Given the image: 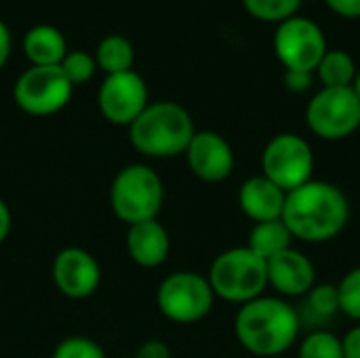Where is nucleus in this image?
Masks as SVG:
<instances>
[{"instance_id": "f257e3e1", "label": "nucleus", "mask_w": 360, "mask_h": 358, "mask_svg": "<svg viewBox=\"0 0 360 358\" xmlns=\"http://www.w3.org/2000/svg\"><path fill=\"white\" fill-rule=\"evenodd\" d=\"M283 222L295 241L321 245L338 238L350 222V200L346 192L323 179L287 192Z\"/></svg>"}, {"instance_id": "f03ea898", "label": "nucleus", "mask_w": 360, "mask_h": 358, "mask_svg": "<svg viewBox=\"0 0 360 358\" xmlns=\"http://www.w3.org/2000/svg\"><path fill=\"white\" fill-rule=\"evenodd\" d=\"M302 317L283 298L262 295L240 306L234 319L238 344L262 358L281 357L300 340Z\"/></svg>"}, {"instance_id": "7ed1b4c3", "label": "nucleus", "mask_w": 360, "mask_h": 358, "mask_svg": "<svg viewBox=\"0 0 360 358\" xmlns=\"http://www.w3.org/2000/svg\"><path fill=\"white\" fill-rule=\"evenodd\" d=\"M194 133V120L184 106L154 101L129 127V141L148 158H173L186 154Z\"/></svg>"}, {"instance_id": "20e7f679", "label": "nucleus", "mask_w": 360, "mask_h": 358, "mask_svg": "<svg viewBox=\"0 0 360 358\" xmlns=\"http://www.w3.org/2000/svg\"><path fill=\"white\" fill-rule=\"evenodd\" d=\"M207 279L215 298L243 306L266 293L268 264L249 247H234L213 260Z\"/></svg>"}, {"instance_id": "39448f33", "label": "nucleus", "mask_w": 360, "mask_h": 358, "mask_svg": "<svg viewBox=\"0 0 360 358\" xmlns=\"http://www.w3.org/2000/svg\"><path fill=\"white\" fill-rule=\"evenodd\" d=\"M165 205V184L148 165H127L110 186V207L114 215L133 226L156 219Z\"/></svg>"}, {"instance_id": "423d86ee", "label": "nucleus", "mask_w": 360, "mask_h": 358, "mask_svg": "<svg viewBox=\"0 0 360 358\" xmlns=\"http://www.w3.org/2000/svg\"><path fill=\"white\" fill-rule=\"evenodd\" d=\"M156 304L165 319L177 325H194L209 317L215 304V293L207 276L181 270L169 274L158 285Z\"/></svg>"}, {"instance_id": "0eeeda50", "label": "nucleus", "mask_w": 360, "mask_h": 358, "mask_svg": "<svg viewBox=\"0 0 360 358\" xmlns=\"http://www.w3.org/2000/svg\"><path fill=\"white\" fill-rule=\"evenodd\" d=\"M308 129L325 141H342L360 129V99L352 87H323L306 108Z\"/></svg>"}, {"instance_id": "6e6552de", "label": "nucleus", "mask_w": 360, "mask_h": 358, "mask_svg": "<svg viewBox=\"0 0 360 358\" xmlns=\"http://www.w3.org/2000/svg\"><path fill=\"white\" fill-rule=\"evenodd\" d=\"M314 165L316 160L310 141L297 133L274 135L262 154V175L285 192L314 179Z\"/></svg>"}, {"instance_id": "1a4fd4ad", "label": "nucleus", "mask_w": 360, "mask_h": 358, "mask_svg": "<svg viewBox=\"0 0 360 358\" xmlns=\"http://www.w3.org/2000/svg\"><path fill=\"white\" fill-rule=\"evenodd\" d=\"M74 84L59 65H30L15 82L13 97L30 116H51L72 99Z\"/></svg>"}, {"instance_id": "9d476101", "label": "nucleus", "mask_w": 360, "mask_h": 358, "mask_svg": "<svg viewBox=\"0 0 360 358\" xmlns=\"http://www.w3.org/2000/svg\"><path fill=\"white\" fill-rule=\"evenodd\" d=\"M327 51L325 32L308 17H289L274 32V53L285 70L314 74Z\"/></svg>"}, {"instance_id": "9b49d317", "label": "nucleus", "mask_w": 360, "mask_h": 358, "mask_svg": "<svg viewBox=\"0 0 360 358\" xmlns=\"http://www.w3.org/2000/svg\"><path fill=\"white\" fill-rule=\"evenodd\" d=\"M148 103V84L135 70L110 74L99 87L97 106L103 118L112 124L131 127Z\"/></svg>"}, {"instance_id": "f8f14e48", "label": "nucleus", "mask_w": 360, "mask_h": 358, "mask_svg": "<svg viewBox=\"0 0 360 358\" xmlns=\"http://www.w3.org/2000/svg\"><path fill=\"white\" fill-rule=\"evenodd\" d=\"M53 281L61 295L70 300H84L99 289L101 266L80 247H65L55 255Z\"/></svg>"}, {"instance_id": "ddd939ff", "label": "nucleus", "mask_w": 360, "mask_h": 358, "mask_svg": "<svg viewBox=\"0 0 360 358\" xmlns=\"http://www.w3.org/2000/svg\"><path fill=\"white\" fill-rule=\"evenodd\" d=\"M186 160L190 171L207 184L226 181L236 165L230 141L215 131H196L186 150Z\"/></svg>"}, {"instance_id": "4468645a", "label": "nucleus", "mask_w": 360, "mask_h": 358, "mask_svg": "<svg viewBox=\"0 0 360 358\" xmlns=\"http://www.w3.org/2000/svg\"><path fill=\"white\" fill-rule=\"evenodd\" d=\"M268 264V287L283 298H306L316 285V268L308 255L297 249H287Z\"/></svg>"}, {"instance_id": "2eb2a0df", "label": "nucleus", "mask_w": 360, "mask_h": 358, "mask_svg": "<svg viewBox=\"0 0 360 358\" xmlns=\"http://www.w3.org/2000/svg\"><path fill=\"white\" fill-rule=\"evenodd\" d=\"M287 192L264 175H253L238 190L240 211L255 224L283 219Z\"/></svg>"}, {"instance_id": "dca6fc26", "label": "nucleus", "mask_w": 360, "mask_h": 358, "mask_svg": "<svg viewBox=\"0 0 360 358\" xmlns=\"http://www.w3.org/2000/svg\"><path fill=\"white\" fill-rule=\"evenodd\" d=\"M129 257L141 268H158L171 251V236L158 219H148L129 226L127 232Z\"/></svg>"}, {"instance_id": "f3484780", "label": "nucleus", "mask_w": 360, "mask_h": 358, "mask_svg": "<svg viewBox=\"0 0 360 358\" xmlns=\"http://www.w3.org/2000/svg\"><path fill=\"white\" fill-rule=\"evenodd\" d=\"M23 51L32 65H59L68 55V40L55 25L40 23L23 36Z\"/></svg>"}, {"instance_id": "a211bd4d", "label": "nucleus", "mask_w": 360, "mask_h": 358, "mask_svg": "<svg viewBox=\"0 0 360 358\" xmlns=\"http://www.w3.org/2000/svg\"><path fill=\"white\" fill-rule=\"evenodd\" d=\"M247 247L255 255H259L264 262H268L274 255H278V253L293 247V234H291V230L287 228V224L283 219L262 222V224L253 226Z\"/></svg>"}, {"instance_id": "6ab92c4d", "label": "nucleus", "mask_w": 360, "mask_h": 358, "mask_svg": "<svg viewBox=\"0 0 360 358\" xmlns=\"http://www.w3.org/2000/svg\"><path fill=\"white\" fill-rule=\"evenodd\" d=\"M95 61H97V68L105 72V76L129 72L133 70V63H135V49L129 38L120 34H112V36H105L97 44Z\"/></svg>"}, {"instance_id": "aec40b11", "label": "nucleus", "mask_w": 360, "mask_h": 358, "mask_svg": "<svg viewBox=\"0 0 360 358\" xmlns=\"http://www.w3.org/2000/svg\"><path fill=\"white\" fill-rule=\"evenodd\" d=\"M316 74H319V80L323 82V87L340 89V87H352L359 70H356V63L350 53L340 51V49H333V51L329 49L325 53V57L321 59Z\"/></svg>"}, {"instance_id": "412c9836", "label": "nucleus", "mask_w": 360, "mask_h": 358, "mask_svg": "<svg viewBox=\"0 0 360 358\" xmlns=\"http://www.w3.org/2000/svg\"><path fill=\"white\" fill-rule=\"evenodd\" d=\"M297 358H346L342 338L327 329H316L300 342Z\"/></svg>"}, {"instance_id": "4be33fe9", "label": "nucleus", "mask_w": 360, "mask_h": 358, "mask_svg": "<svg viewBox=\"0 0 360 358\" xmlns=\"http://www.w3.org/2000/svg\"><path fill=\"white\" fill-rule=\"evenodd\" d=\"M306 310L316 321L325 323L331 321L335 314H340V298H338V285H314L312 291L306 295Z\"/></svg>"}, {"instance_id": "5701e85b", "label": "nucleus", "mask_w": 360, "mask_h": 358, "mask_svg": "<svg viewBox=\"0 0 360 358\" xmlns=\"http://www.w3.org/2000/svg\"><path fill=\"white\" fill-rule=\"evenodd\" d=\"M249 15L268 23H283L297 15L302 0H243Z\"/></svg>"}, {"instance_id": "b1692460", "label": "nucleus", "mask_w": 360, "mask_h": 358, "mask_svg": "<svg viewBox=\"0 0 360 358\" xmlns=\"http://www.w3.org/2000/svg\"><path fill=\"white\" fill-rule=\"evenodd\" d=\"M59 68L63 70V74L68 76V80L76 87V84L89 82L95 76L97 61H95V55H91V53H84V51H68V55L63 57V61L59 63Z\"/></svg>"}, {"instance_id": "393cba45", "label": "nucleus", "mask_w": 360, "mask_h": 358, "mask_svg": "<svg viewBox=\"0 0 360 358\" xmlns=\"http://www.w3.org/2000/svg\"><path fill=\"white\" fill-rule=\"evenodd\" d=\"M338 298L340 312L360 323V266L346 272V276L338 283Z\"/></svg>"}, {"instance_id": "a878e982", "label": "nucleus", "mask_w": 360, "mask_h": 358, "mask_svg": "<svg viewBox=\"0 0 360 358\" xmlns=\"http://www.w3.org/2000/svg\"><path fill=\"white\" fill-rule=\"evenodd\" d=\"M51 358H105L103 348L84 335H70L61 340Z\"/></svg>"}, {"instance_id": "bb28decb", "label": "nucleus", "mask_w": 360, "mask_h": 358, "mask_svg": "<svg viewBox=\"0 0 360 358\" xmlns=\"http://www.w3.org/2000/svg\"><path fill=\"white\" fill-rule=\"evenodd\" d=\"M312 72H293L285 70V87L291 93H306L312 87Z\"/></svg>"}, {"instance_id": "cd10ccee", "label": "nucleus", "mask_w": 360, "mask_h": 358, "mask_svg": "<svg viewBox=\"0 0 360 358\" xmlns=\"http://www.w3.org/2000/svg\"><path fill=\"white\" fill-rule=\"evenodd\" d=\"M135 358H171V348L160 340H148L139 346Z\"/></svg>"}, {"instance_id": "c85d7f7f", "label": "nucleus", "mask_w": 360, "mask_h": 358, "mask_svg": "<svg viewBox=\"0 0 360 358\" xmlns=\"http://www.w3.org/2000/svg\"><path fill=\"white\" fill-rule=\"evenodd\" d=\"M327 6L346 19H360V0H325Z\"/></svg>"}, {"instance_id": "c756f323", "label": "nucleus", "mask_w": 360, "mask_h": 358, "mask_svg": "<svg viewBox=\"0 0 360 358\" xmlns=\"http://www.w3.org/2000/svg\"><path fill=\"white\" fill-rule=\"evenodd\" d=\"M342 346H344V357L346 358H360V325L352 327L342 338Z\"/></svg>"}, {"instance_id": "7c9ffc66", "label": "nucleus", "mask_w": 360, "mask_h": 358, "mask_svg": "<svg viewBox=\"0 0 360 358\" xmlns=\"http://www.w3.org/2000/svg\"><path fill=\"white\" fill-rule=\"evenodd\" d=\"M11 55V32L6 27V23L0 19V70L6 65Z\"/></svg>"}, {"instance_id": "2f4dec72", "label": "nucleus", "mask_w": 360, "mask_h": 358, "mask_svg": "<svg viewBox=\"0 0 360 358\" xmlns=\"http://www.w3.org/2000/svg\"><path fill=\"white\" fill-rule=\"evenodd\" d=\"M8 232H11V211H8L6 203L0 198V245L6 241Z\"/></svg>"}, {"instance_id": "473e14b6", "label": "nucleus", "mask_w": 360, "mask_h": 358, "mask_svg": "<svg viewBox=\"0 0 360 358\" xmlns=\"http://www.w3.org/2000/svg\"><path fill=\"white\" fill-rule=\"evenodd\" d=\"M352 89H354L356 97L360 99V70H359V74H356V78H354V84H352Z\"/></svg>"}, {"instance_id": "72a5a7b5", "label": "nucleus", "mask_w": 360, "mask_h": 358, "mask_svg": "<svg viewBox=\"0 0 360 358\" xmlns=\"http://www.w3.org/2000/svg\"><path fill=\"white\" fill-rule=\"evenodd\" d=\"M127 358H135V357H127Z\"/></svg>"}]
</instances>
